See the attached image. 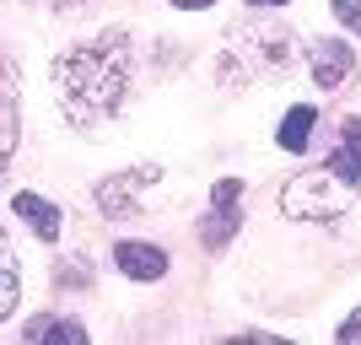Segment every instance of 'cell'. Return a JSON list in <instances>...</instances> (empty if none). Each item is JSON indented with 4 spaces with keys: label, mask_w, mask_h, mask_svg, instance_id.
I'll return each mask as SVG.
<instances>
[{
    "label": "cell",
    "mask_w": 361,
    "mask_h": 345,
    "mask_svg": "<svg viewBox=\"0 0 361 345\" xmlns=\"http://www.w3.org/2000/svg\"><path fill=\"white\" fill-rule=\"evenodd\" d=\"M173 6H183V11H200V6H211V0H173Z\"/></svg>",
    "instance_id": "9a60e30c"
},
{
    "label": "cell",
    "mask_w": 361,
    "mask_h": 345,
    "mask_svg": "<svg viewBox=\"0 0 361 345\" xmlns=\"http://www.w3.org/2000/svg\"><path fill=\"white\" fill-rule=\"evenodd\" d=\"M313 124H318V108H307V103L291 108L286 119H281V146H286V151H302V146H307V135H313Z\"/></svg>",
    "instance_id": "52a82bcc"
},
{
    "label": "cell",
    "mask_w": 361,
    "mask_h": 345,
    "mask_svg": "<svg viewBox=\"0 0 361 345\" xmlns=\"http://www.w3.org/2000/svg\"><path fill=\"white\" fill-rule=\"evenodd\" d=\"M329 173H334V178H345L350 189H361V146H356V140H345V146L329 157Z\"/></svg>",
    "instance_id": "ba28073f"
},
{
    "label": "cell",
    "mask_w": 361,
    "mask_h": 345,
    "mask_svg": "<svg viewBox=\"0 0 361 345\" xmlns=\"http://www.w3.org/2000/svg\"><path fill=\"white\" fill-rule=\"evenodd\" d=\"M11 302H16V259H11V243L0 238V318L11 313Z\"/></svg>",
    "instance_id": "9c48e42d"
},
{
    "label": "cell",
    "mask_w": 361,
    "mask_h": 345,
    "mask_svg": "<svg viewBox=\"0 0 361 345\" xmlns=\"http://www.w3.org/2000/svg\"><path fill=\"white\" fill-rule=\"evenodd\" d=\"M334 16H340L350 32H361V0H334Z\"/></svg>",
    "instance_id": "8fae6325"
},
{
    "label": "cell",
    "mask_w": 361,
    "mask_h": 345,
    "mask_svg": "<svg viewBox=\"0 0 361 345\" xmlns=\"http://www.w3.org/2000/svg\"><path fill=\"white\" fill-rule=\"evenodd\" d=\"M11 210L32 226V232H38V238H60V210L49 205V200H38V195H16Z\"/></svg>",
    "instance_id": "5b68a950"
},
{
    "label": "cell",
    "mask_w": 361,
    "mask_h": 345,
    "mask_svg": "<svg viewBox=\"0 0 361 345\" xmlns=\"http://www.w3.org/2000/svg\"><path fill=\"white\" fill-rule=\"evenodd\" d=\"M238 200V178H226V183H216V205H232Z\"/></svg>",
    "instance_id": "7c38bea8"
},
{
    "label": "cell",
    "mask_w": 361,
    "mask_h": 345,
    "mask_svg": "<svg viewBox=\"0 0 361 345\" xmlns=\"http://www.w3.org/2000/svg\"><path fill=\"white\" fill-rule=\"evenodd\" d=\"M345 140H356V146H361V119H345Z\"/></svg>",
    "instance_id": "5bb4252c"
},
{
    "label": "cell",
    "mask_w": 361,
    "mask_h": 345,
    "mask_svg": "<svg viewBox=\"0 0 361 345\" xmlns=\"http://www.w3.org/2000/svg\"><path fill=\"white\" fill-rule=\"evenodd\" d=\"M340 334H345V340H361V313L350 318V324H345V329H340Z\"/></svg>",
    "instance_id": "4fadbf2b"
},
{
    "label": "cell",
    "mask_w": 361,
    "mask_h": 345,
    "mask_svg": "<svg viewBox=\"0 0 361 345\" xmlns=\"http://www.w3.org/2000/svg\"><path fill=\"white\" fill-rule=\"evenodd\" d=\"M114 259H119V270L135 275V281H162V275H167V254H162V248H151V243H119Z\"/></svg>",
    "instance_id": "3957f363"
},
{
    "label": "cell",
    "mask_w": 361,
    "mask_h": 345,
    "mask_svg": "<svg viewBox=\"0 0 361 345\" xmlns=\"http://www.w3.org/2000/svg\"><path fill=\"white\" fill-rule=\"evenodd\" d=\"M60 92L75 119L114 114L124 97V65L114 54H97V49H75V54L60 60Z\"/></svg>",
    "instance_id": "6da1fadb"
},
{
    "label": "cell",
    "mask_w": 361,
    "mask_h": 345,
    "mask_svg": "<svg viewBox=\"0 0 361 345\" xmlns=\"http://www.w3.org/2000/svg\"><path fill=\"white\" fill-rule=\"evenodd\" d=\"M27 334H32V340H71V345H75V340H87L75 324H54V318H32Z\"/></svg>",
    "instance_id": "30bf717a"
},
{
    "label": "cell",
    "mask_w": 361,
    "mask_h": 345,
    "mask_svg": "<svg viewBox=\"0 0 361 345\" xmlns=\"http://www.w3.org/2000/svg\"><path fill=\"white\" fill-rule=\"evenodd\" d=\"M254 6H281V0H254Z\"/></svg>",
    "instance_id": "2e32d148"
},
{
    "label": "cell",
    "mask_w": 361,
    "mask_h": 345,
    "mask_svg": "<svg viewBox=\"0 0 361 345\" xmlns=\"http://www.w3.org/2000/svg\"><path fill=\"white\" fill-rule=\"evenodd\" d=\"M350 65H356V54L345 44H313V81L318 87H340L350 75Z\"/></svg>",
    "instance_id": "277c9868"
},
{
    "label": "cell",
    "mask_w": 361,
    "mask_h": 345,
    "mask_svg": "<svg viewBox=\"0 0 361 345\" xmlns=\"http://www.w3.org/2000/svg\"><path fill=\"white\" fill-rule=\"evenodd\" d=\"M16 146V75L0 71V157Z\"/></svg>",
    "instance_id": "8992f818"
},
{
    "label": "cell",
    "mask_w": 361,
    "mask_h": 345,
    "mask_svg": "<svg viewBox=\"0 0 361 345\" xmlns=\"http://www.w3.org/2000/svg\"><path fill=\"white\" fill-rule=\"evenodd\" d=\"M281 205H286V216H313V222H329V216H340V210L350 205V183L334 178L329 167H324V173H313V178L286 183Z\"/></svg>",
    "instance_id": "7a4b0ae2"
}]
</instances>
